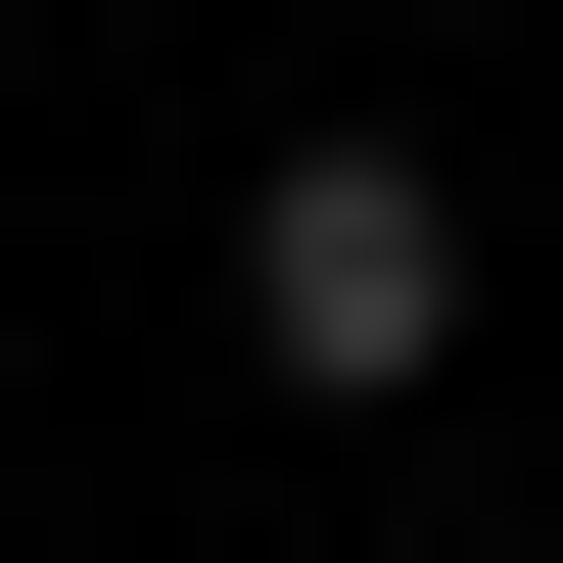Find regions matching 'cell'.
Returning a JSON list of instances; mask_svg holds the SVG:
<instances>
[{
    "instance_id": "obj_1",
    "label": "cell",
    "mask_w": 563,
    "mask_h": 563,
    "mask_svg": "<svg viewBox=\"0 0 563 563\" xmlns=\"http://www.w3.org/2000/svg\"><path fill=\"white\" fill-rule=\"evenodd\" d=\"M235 376L282 422H422V376H470V188H422V141H282V188H235Z\"/></svg>"
}]
</instances>
